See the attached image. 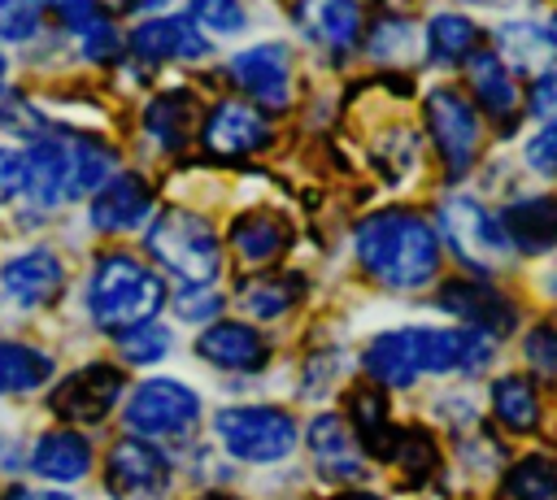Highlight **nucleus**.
I'll use <instances>...</instances> for the list:
<instances>
[{"label": "nucleus", "instance_id": "f257e3e1", "mask_svg": "<svg viewBox=\"0 0 557 500\" xmlns=\"http://www.w3.org/2000/svg\"><path fill=\"white\" fill-rule=\"evenodd\" d=\"M352 248L366 274L392 291H418L440 270V235L409 209H379L361 217L352 230Z\"/></svg>", "mask_w": 557, "mask_h": 500}, {"label": "nucleus", "instance_id": "f03ea898", "mask_svg": "<svg viewBox=\"0 0 557 500\" xmlns=\"http://www.w3.org/2000/svg\"><path fill=\"white\" fill-rule=\"evenodd\" d=\"M165 304V283L131 252H104L87 278V313L100 330H131L157 317Z\"/></svg>", "mask_w": 557, "mask_h": 500}, {"label": "nucleus", "instance_id": "7ed1b4c3", "mask_svg": "<svg viewBox=\"0 0 557 500\" xmlns=\"http://www.w3.org/2000/svg\"><path fill=\"white\" fill-rule=\"evenodd\" d=\"M144 243H148L152 261L187 287H209L222 274V243H218L209 217H200L191 209H165L148 226Z\"/></svg>", "mask_w": 557, "mask_h": 500}, {"label": "nucleus", "instance_id": "20e7f679", "mask_svg": "<svg viewBox=\"0 0 557 500\" xmlns=\"http://www.w3.org/2000/svg\"><path fill=\"white\" fill-rule=\"evenodd\" d=\"M213 430H218L222 448L235 461H248V465H274L283 457H292V448H296V422H292L287 409H274V404L218 409Z\"/></svg>", "mask_w": 557, "mask_h": 500}, {"label": "nucleus", "instance_id": "39448f33", "mask_svg": "<svg viewBox=\"0 0 557 500\" xmlns=\"http://www.w3.org/2000/svg\"><path fill=\"white\" fill-rule=\"evenodd\" d=\"M440 235L453 248V257L474 274H496L513 252L500 217L470 196H448L440 204Z\"/></svg>", "mask_w": 557, "mask_h": 500}, {"label": "nucleus", "instance_id": "423d86ee", "mask_svg": "<svg viewBox=\"0 0 557 500\" xmlns=\"http://www.w3.org/2000/svg\"><path fill=\"white\" fill-rule=\"evenodd\" d=\"M122 417L139 439H178L200 422V396L178 378H148L131 391Z\"/></svg>", "mask_w": 557, "mask_h": 500}, {"label": "nucleus", "instance_id": "0eeeda50", "mask_svg": "<svg viewBox=\"0 0 557 500\" xmlns=\"http://www.w3.org/2000/svg\"><path fill=\"white\" fill-rule=\"evenodd\" d=\"M422 117H426V130L440 148V161L453 178H461L474 157H479V139H483V126H479V113L474 104L453 91V87H431L426 100H422Z\"/></svg>", "mask_w": 557, "mask_h": 500}, {"label": "nucleus", "instance_id": "6e6552de", "mask_svg": "<svg viewBox=\"0 0 557 500\" xmlns=\"http://www.w3.org/2000/svg\"><path fill=\"white\" fill-rule=\"evenodd\" d=\"M104 487L113 500H157L170 487V461L148 439H117L104 461Z\"/></svg>", "mask_w": 557, "mask_h": 500}, {"label": "nucleus", "instance_id": "1a4fd4ad", "mask_svg": "<svg viewBox=\"0 0 557 500\" xmlns=\"http://www.w3.org/2000/svg\"><path fill=\"white\" fill-rule=\"evenodd\" d=\"M270 139H274V130H270L265 113H257V104H248V100H222V104H213L209 117H205V126H200V143L218 161L252 157Z\"/></svg>", "mask_w": 557, "mask_h": 500}, {"label": "nucleus", "instance_id": "9d476101", "mask_svg": "<svg viewBox=\"0 0 557 500\" xmlns=\"http://www.w3.org/2000/svg\"><path fill=\"white\" fill-rule=\"evenodd\" d=\"M122 391H126L122 370H117V365H104V361H91V365L74 370L70 378H61L48 404H52L57 417L87 426V422H100V417L122 400Z\"/></svg>", "mask_w": 557, "mask_h": 500}, {"label": "nucleus", "instance_id": "9b49d317", "mask_svg": "<svg viewBox=\"0 0 557 500\" xmlns=\"http://www.w3.org/2000/svg\"><path fill=\"white\" fill-rule=\"evenodd\" d=\"M61 283H65L61 257L48 248H26L0 265V304H9L17 313L44 309L48 300H57Z\"/></svg>", "mask_w": 557, "mask_h": 500}, {"label": "nucleus", "instance_id": "f8f14e48", "mask_svg": "<svg viewBox=\"0 0 557 500\" xmlns=\"http://www.w3.org/2000/svg\"><path fill=\"white\" fill-rule=\"evenodd\" d=\"M231 78L261 109H287L292 104V52L283 43H252V48L235 52Z\"/></svg>", "mask_w": 557, "mask_h": 500}, {"label": "nucleus", "instance_id": "ddd939ff", "mask_svg": "<svg viewBox=\"0 0 557 500\" xmlns=\"http://www.w3.org/2000/svg\"><path fill=\"white\" fill-rule=\"evenodd\" d=\"M440 309L453 313L457 322H466L470 330L487 335V339H500L518 326V309L509 296H500L496 287L479 283V278H453L440 287Z\"/></svg>", "mask_w": 557, "mask_h": 500}, {"label": "nucleus", "instance_id": "4468645a", "mask_svg": "<svg viewBox=\"0 0 557 500\" xmlns=\"http://www.w3.org/2000/svg\"><path fill=\"white\" fill-rule=\"evenodd\" d=\"M426 374H474L492 361V339L470 326H418Z\"/></svg>", "mask_w": 557, "mask_h": 500}, {"label": "nucleus", "instance_id": "2eb2a0df", "mask_svg": "<svg viewBox=\"0 0 557 500\" xmlns=\"http://www.w3.org/2000/svg\"><path fill=\"white\" fill-rule=\"evenodd\" d=\"M305 443L313 452V465L322 478H335V483H357L366 474V461H361V439L357 430H348V422L339 413H318L305 430Z\"/></svg>", "mask_w": 557, "mask_h": 500}, {"label": "nucleus", "instance_id": "dca6fc26", "mask_svg": "<svg viewBox=\"0 0 557 500\" xmlns=\"http://www.w3.org/2000/svg\"><path fill=\"white\" fill-rule=\"evenodd\" d=\"M131 52L148 65L161 61H200L209 57V39L200 35V26L191 17H148L131 30Z\"/></svg>", "mask_w": 557, "mask_h": 500}, {"label": "nucleus", "instance_id": "f3484780", "mask_svg": "<svg viewBox=\"0 0 557 500\" xmlns=\"http://www.w3.org/2000/svg\"><path fill=\"white\" fill-rule=\"evenodd\" d=\"M70 130L39 135L26 152V196L39 209H57L70 200Z\"/></svg>", "mask_w": 557, "mask_h": 500}, {"label": "nucleus", "instance_id": "a211bd4d", "mask_svg": "<svg viewBox=\"0 0 557 500\" xmlns=\"http://www.w3.org/2000/svg\"><path fill=\"white\" fill-rule=\"evenodd\" d=\"M361 370L370 374L374 387H413L422 370V352H418V326H400V330H383L366 343L361 352Z\"/></svg>", "mask_w": 557, "mask_h": 500}, {"label": "nucleus", "instance_id": "6ab92c4d", "mask_svg": "<svg viewBox=\"0 0 557 500\" xmlns=\"http://www.w3.org/2000/svg\"><path fill=\"white\" fill-rule=\"evenodd\" d=\"M196 352L209 365L235 370V374H252V370H261L270 361L265 335L257 326H248V322H213V326H205L200 339H196Z\"/></svg>", "mask_w": 557, "mask_h": 500}, {"label": "nucleus", "instance_id": "aec40b11", "mask_svg": "<svg viewBox=\"0 0 557 500\" xmlns=\"http://www.w3.org/2000/svg\"><path fill=\"white\" fill-rule=\"evenodd\" d=\"M466 78H470V91H474L479 109H483L492 122L509 126V122L518 117L522 91H518V83H513V74H509V65H505L500 52H492V48L470 52V61H466Z\"/></svg>", "mask_w": 557, "mask_h": 500}, {"label": "nucleus", "instance_id": "412c9836", "mask_svg": "<svg viewBox=\"0 0 557 500\" xmlns=\"http://www.w3.org/2000/svg\"><path fill=\"white\" fill-rule=\"evenodd\" d=\"M152 213V187L139 174H113L96 196H91V226L96 230H135Z\"/></svg>", "mask_w": 557, "mask_h": 500}, {"label": "nucleus", "instance_id": "4be33fe9", "mask_svg": "<svg viewBox=\"0 0 557 500\" xmlns=\"http://www.w3.org/2000/svg\"><path fill=\"white\" fill-rule=\"evenodd\" d=\"M44 4L74 35V43L87 61H113L117 57V48H122L117 26L109 22V13L96 0H44Z\"/></svg>", "mask_w": 557, "mask_h": 500}, {"label": "nucleus", "instance_id": "5701e85b", "mask_svg": "<svg viewBox=\"0 0 557 500\" xmlns=\"http://www.w3.org/2000/svg\"><path fill=\"white\" fill-rule=\"evenodd\" d=\"M231 248L248 265H270L292 248V222L274 209H248L231 222Z\"/></svg>", "mask_w": 557, "mask_h": 500}, {"label": "nucleus", "instance_id": "b1692460", "mask_svg": "<svg viewBox=\"0 0 557 500\" xmlns=\"http://www.w3.org/2000/svg\"><path fill=\"white\" fill-rule=\"evenodd\" d=\"M500 226L513 243V252L540 257L557 248V196H522L500 213Z\"/></svg>", "mask_w": 557, "mask_h": 500}, {"label": "nucleus", "instance_id": "393cba45", "mask_svg": "<svg viewBox=\"0 0 557 500\" xmlns=\"http://www.w3.org/2000/svg\"><path fill=\"white\" fill-rule=\"evenodd\" d=\"M30 470L48 483H78L91 470V443L78 430H48L30 448Z\"/></svg>", "mask_w": 557, "mask_h": 500}, {"label": "nucleus", "instance_id": "a878e982", "mask_svg": "<svg viewBox=\"0 0 557 500\" xmlns=\"http://www.w3.org/2000/svg\"><path fill=\"white\" fill-rule=\"evenodd\" d=\"M305 22L322 48L348 52V48H357V39L366 30V0H309Z\"/></svg>", "mask_w": 557, "mask_h": 500}, {"label": "nucleus", "instance_id": "bb28decb", "mask_svg": "<svg viewBox=\"0 0 557 500\" xmlns=\"http://www.w3.org/2000/svg\"><path fill=\"white\" fill-rule=\"evenodd\" d=\"M191 126H196V96H191L187 87L161 91V96L148 100V109H144V130H148L165 152H178V148L191 139Z\"/></svg>", "mask_w": 557, "mask_h": 500}, {"label": "nucleus", "instance_id": "cd10ccee", "mask_svg": "<svg viewBox=\"0 0 557 500\" xmlns=\"http://www.w3.org/2000/svg\"><path fill=\"white\" fill-rule=\"evenodd\" d=\"M300 291H305L300 274H257L239 283V309L257 322H270V317H283L300 300Z\"/></svg>", "mask_w": 557, "mask_h": 500}, {"label": "nucleus", "instance_id": "c85d7f7f", "mask_svg": "<svg viewBox=\"0 0 557 500\" xmlns=\"http://www.w3.org/2000/svg\"><path fill=\"white\" fill-rule=\"evenodd\" d=\"M52 378V357L30 348V343H17V339H4L0 343V396H26L35 387H44Z\"/></svg>", "mask_w": 557, "mask_h": 500}, {"label": "nucleus", "instance_id": "c756f323", "mask_svg": "<svg viewBox=\"0 0 557 500\" xmlns=\"http://www.w3.org/2000/svg\"><path fill=\"white\" fill-rule=\"evenodd\" d=\"M492 413L505 430L527 435V430L540 426V396L522 374H500L492 383Z\"/></svg>", "mask_w": 557, "mask_h": 500}, {"label": "nucleus", "instance_id": "7c9ffc66", "mask_svg": "<svg viewBox=\"0 0 557 500\" xmlns=\"http://www.w3.org/2000/svg\"><path fill=\"white\" fill-rule=\"evenodd\" d=\"M426 52L440 65L470 61V52H479V26L466 13H435L426 22Z\"/></svg>", "mask_w": 557, "mask_h": 500}, {"label": "nucleus", "instance_id": "2f4dec72", "mask_svg": "<svg viewBox=\"0 0 557 500\" xmlns=\"http://www.w3.org/2000/svg\"><path fill=\"white\" fill-rule=\"evenodd\" d=\"M553 35H548V26L544 22H505L500 30H496V52L500 57H509L518 70H535V65H544L548 57H553Z\"/></svg>", "mask_w": 557, "mask_h": 500}, {"label": "nucleus", "instance_id": "473e14b6", "mask_svg": "<svg viewBox=\"0 0 557 500\" xmlns=\"http://www.w3.org/2000/svg\"><path fill=\"white\" fill-rule=\"evenodd\" d=\"M505 496L509 500H557V461L540 452L513 461L505 474Z\"/></svg>", "mask_w": 557, "mask_h": 500}, {"label": "nucleus", "instance_id": "72a5a7b5", "mask_svg": "<svg viewBox=\"0 0 557 500\" xmlns=\"http://www.w3.org/2000/svg\"><path fill=\"white\" fill-rule=\"evenodd\" d=\"M387 461H396L413 483H422V478L435 474V465H440V448H435V439H431L426 430H418V426H396V439H392Z\"/></svg>", "mask_w": 557, "mask_h": 500}, {"label": "nucleus", "instance_id": "f704fd0d", "mask_svg": "<svg viewBox=\"0 0 557 500\" xmlns=\"http://www.w3.org/2000/svg\"><path fill=\"white\" fill-rule=\"evenodd\" d=\"M117 352L131 361V365H152L170 352V330L157 326V322H144V326H131L117 335Z\"/></svg>", "mask_w": 557, "mask_h": 500}, {"label": "nucleus", "instance_id": "c9c22d12", "mask_svg": "<svg viewBox=\"0 0 557 500\" xmlns=\"http://www.w3.org/2000/svg\"><path fill=\"white\" fill-rule=\"evenodd\" d=\"M191 22L200 35H239L248 26V9L239 0H191Z\"/></svg>", "mask_w": 557, "mask_h": 500}, {"label": "nucleus", "instance_id": "e433bc0d", "mask_svg": "<svg viewBox=\"0 0 557 500\" xmlns=\"http://www.w3.org/2000/svg\"><path fill=\"white\" fill-rule=\"evenodd\" d=\"M44 0H0V39L9 43H26L39 35L44 26Z\"/></svg>", "mask_w": 557, "mask_h": 500}, {"label": "nucleus", "instance_id": "4c0bfd02", "mask_svg": "<svg viewBox=\"0 0 557 500\" xmlns=\"http://www.w3.org/2000/svg\"><path fill=\"white\" fill-rule=\"evenodd\" d=\"M413 39H418L413 22H405V17H379L374 22V35H370V52L379 61H392V57H405L413 48Z\"/></svg>", "mask_w": 557, "mask_h": 500}, {"label": "nucleus", "instance_id": "58836bf2", "mask_svg": "<svg viewBox=\"0 0 557 500\" xmlns=\"http://www.w3.org/2000/svg\"><path fill=\"white\" fill-rule=\"evenodd\" d=\"M174 313H178L183 322H213V317L222 313V296L209 291V287H183V291L174 296Z\"/></svg>", "mask_w": 557, "mask_h": 500}, {"label": "nucleus", "instance_id": "ea45409f", "mask_svg": "<svg viewBox=\"0 0 557 500\" xmlns=\"http://www.w3.org/2000/svg\"><path fill=\"white\" fill-rule=\"evenodd\" d=\"M0 130L39 139V135H44V117L35 113L30 100H22V96H4V100H0Z\"/></svg>", "mask_w": 557, "mask_h": 500}, {"label": "nucleus", "instance_id": "a19ab883", "mask_svg": "<svg viewBox=\"0 0 557 500\" xmlns=\"http://www.w3.org/2000/svg\"><path fill=\"white\" fill-rule=\"evenodd\" d=\"M522 352H527V365L557 378V326H535L527 339H522Z\"/></svg>", "mask_w": 557, "mask_h": 500}, {"label": "nucleus", "instance_id": "79ce46f5", "mask_svg": "<svg viewBox=\"0 0 557 500\" xmlns=\"http://www.w3.org/2000/svg\"><path fill=\"white\" fill-rule=\"evenodd\" d=\"M527 109H531L540 122L557 126V65L535 74V83H531V91H527Z\"/></svg>", "mask_w": 557, "mask_h": 500}, {"label": "nucleus", "instance_id": "37998d69", "mask_svg": "<svg viewBox=\"0 0 557 500\" xmlns=\"http://www.w3.org/2000/svg\"><path fill=\"white\" fill-rule=\"evenodd\" d=\"M26 196V152L0 148V204Z\"/></svg>", "mask_w": 557, "mask_h": 500}, {"label": "nucleus", "instance_id": "c03bdc74", "mask_svg": "<svg viewBox=\"0 0 557 500\" xmlns=\"http://www.w3.org/2000/svg\"><path fill=\"white\" fill-rule=\"evenodd\" d=\"M522 157H527V165H531L535 174L557 178V126H544L540 135H531L527 148H522Z\"/></svg>", "mask_w": 557, "mask_h": 500}, {"label": "nucleus", "instance_id": "a18cd8bd", "mask_svg": "<svg viewBox=\"0 0 557 500\" xmlns=\"http://www.w3.org/2000/svg\"><path fill=\"white\" fill-rule=\"evenodd\" d=\"M4 500H74L65 491H39V487H13Z\"/></svg>", "mask_w": 557, "mask_h": 500}, {"label": "nucleus", "instance_id": "49530a36", "mask_svg": "<svg viewBox=\"0 0 557 500\" xmlns=\"http://www.w3.org/2000/svg\"><path fill=\"white\" fill-rule=\"evenodd\" d=\"M17 461H22V452H17V443H13V439H4V435H0V470H13V465H17Z\"/></svg>", "mask_w": 557, "mask_h": 500}, {"label": "nucleus", "instance_id": "de8ad7c7", "mask_svg": "<svg viewBox=\"0 0 557 500\" xmlns=\"http://www.w3.org/2000/svg\"><path fill=\"white\" fill-rule=\"evenodd\" d=\"M161 4H170V0H131V9H161Z\"/></svg>", "mask_w": 557, "mask_h": 500}, {"label": "nucleus", "instance_id": "09e8293b", "mask_svg": "<svg viewBox=\"0 0 557 500\" xmlns=\"http://www.w3.org/2000/svg\"><path fill=\"white\" fill-rule=\"evenodd\" d=\"M335 500H379V496H370V491H344V496H335Z\"/></svg>", "mask_w": 557, "mask_h": 500}, {"label": "nucleus", "instance_id": "8fccbe9b", "mask_svg": "<svg viewBox=\"0 0 557 500\" xmlns=\"http://www.w3.org/2000/svg\"><path fill=\"white\" fill-rule=\"evenodd\" d=\"M200 500H235V496H226V491H205Z\"/></svg>", "mask_w": 557, "mask_h": 500}, {"label": "nucleus", "instance_id": "3c124183", "mask_svg": "<svg viewBox=\"0 0 557 500\" xmlns=\"http://www.w3.org/2000/svg\"><path fill=\"white\" fill-rule=\"evenodd\" d=\"M4 74H9V61H4V52H0V87H4Z\"/></svg>", "mask_w": 557, "mask_h": 500}, {"label": "nucleus", "instance_id": "603ef678", "mask_svg": "<svg viewBox=\"0 0 557 500\" xmlns=\"http://www.w3.org/2000/svg\"><path fill=\"white\" fill-rule=\"evenodd\" d=\"M548 35H553V43H557V17H553V22H548Z\"/></svg>", "mask_w": 557, "mask_h": 500}, {"label": "nucleus", "instance_id": "864d4df0", "mask_svg": "<svg viewBox=\"0 0 557 500\" xmlns=\"http://www.w3.org/2000/svg\"><path fill=\"white\" fill-rule=\"evenodd\" d=\"M548 291H553V296H557V274H553V278H548Z\"/></svg>", "mask_w": 557, "mask_h": 500}, {"label": "nucleus", "instance_id": "5fc2aeb1", "mask_svg": "<svg viewBox=\"0 0 557 500\" xmlns=\"http://www.w3.org/2000/svg\"><path fill=\"white\" fill-rule=\"evenodd\" d=\"M479 4H505V0H479Z\"/></svg>", "mask_w": 557, "mask_h": 500}]
</instances>
